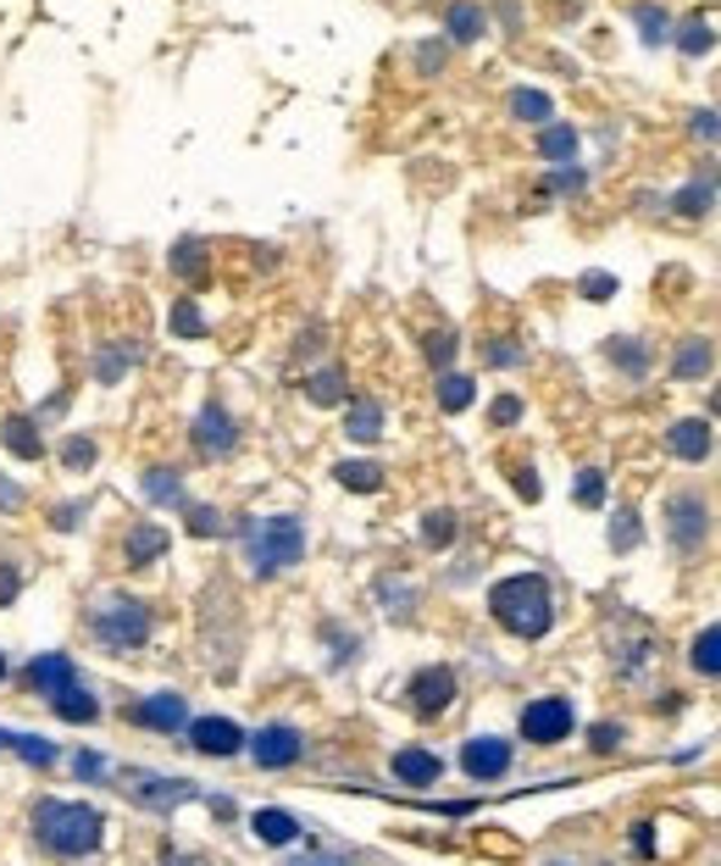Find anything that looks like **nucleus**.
Returning a JSON list of instances; mask_svg holds the SVG:
<instances>
[{
  "instance_id": "f257e3e1",
  "label": "nucleus",
  "mask_w": 721,
  "mask_h": 866,
  "mask_svg": "<svg viewBox=\"0 0 721 866\" xmlns=\"http://www.w3.org/2000/svg\"><path fill=\"white\" fill-rule=\"evenodd\" d=\"M489 612L505 634L516 639H545L550 623H556V594H550V578L545 572H511L489 589Z\"/></svg>"
},
{
  "instance_id": "f03ea898",
  "label": "nucleus",
  "mask_w": 721,
  "mask_h": 866,
  "mask_svg": "<svg viewBox=\"0 0 721 866\" xmlns=\"http://www.w3.org/2000/svg\"><path fill=\"white\" fill-rule=\"evenodd\" d=\"M34 839L39 850L61 855V861H83L106 844V817L83 800H39L34 806Z\"/></svg>"
},
{
  "instance_id": "7ed1b4c3",
  "label": "nucleus",
  "mask_w": 721,
  "mask_h": 866,
  "mask_svg": "<svg viewBox=\"0 0 721 866\" xmlns=\"http://www.w3.org/2000/svg\"><path fill=\"white\" fill-rule=\"evenodd\" d=\"M244 539V561L255 578H278L289 567H300L306 556V523L300 516H250V523L239 528Z\"/></svg>"
},
{
  "instance_id": "20e7f679",
  "label": "nucleus",
  "mask_w": 721,
  "mask_h": 866,
  "mask_svg": "<svg viewBox=\"0 0 721 866\" xmlns=\"http://www.w3.org/2000/svg\"><path fill=\"white\" fill-rule=\"evenodd\" d=\"M83 628H89V639H95L101 650L128 656V650H145V645H150L156 617H150V605L134 600V594H101L95 605H89Z\"/></svg>"
},
{
  "instance_id": "39448f33",
  "label": "nucleus",
  "mask_w": 721,
  "mask_h": 866,
  "mask_svg": "<svg viewBox=\"0 0 721 866\" xmlns=\"http://www.w3.org/2000/svg\"><path fill=\"white\" fill-rule=\"evenodd\" d=\"M666 539H672V550L677 556H694L705 539H710V505L699 500V494H672L666 500Z\"/></svg>"
},
{
  "instance_id": "423d86ee",
  "label": "nucleus",
  "mask_w": 721,
  "mask_h": 866,
  "mask_svg": "<svg viewBox=\"0 0 721 866\" xmlns=\"http://www.w3.org/2000/svg\"><path fill=\"white\" fill-rule=\"evenodd\" d=\"M572 728H577V711L561 695H545V700H527L522 706V739L527 744H561Z\"/></svg>"
},
{
  "instance_id": "0eeeda50",
  "label": "nucleus",
  "mask_w": 721,
  "mask_h": 866,
  "mask_svg": "<svg viewBox=\"0 0 721 866\" xmlns=\"http://www.w3.org/2000/svg\"><path fill=\"white\" fill-rule=\"evenodd\" d=\"M190 440H195V451L206 462H222V456L239 451V422H233V411L222 400H206L201 417H195V428H190Z\"/></svg>"
},
{
  "instance_id": "6e6552de",
  "label": "nucleus",
  "mask_w": 721,
  "mask_h": 866,
  "mask_svg": "<svg viewBox=\"0 0 721 866\" xmlns=\"http://www.w3.org/2000/svg\"><path fill=\"white\" fill-rule=\"evenodd\" d=\"M123 777H128V800L145 811H178L184 800L201 795L190 777H161V772H123Z\"/></svg>"
},
{
  "instance_id": "1a4fd4ad",
  "label": "nucleus",
  "mask_w": 721,
  "mask_h": 866,
  "mask_svg": "<svg viewBox=\"0 0 721 866\" xmlns=\"http://www.w3.org/2000/svg\"><path fill=\"white\" fill-rule=\"evenodd\" d=\"M405 700H411V711H416L422 722L444 717L449 706H456V672H449V666H422V672H411Z\"/></svg>"
},
{
  "instance_id": "9d476101",
  "label": "nucleus",
  "mask_w": 721,
  "mask_h": 866,
  "mask_svg": "<svg viewBox=\"0 0 721 866\" xmlns=\"http://www.w3.org/2000/svg\"><path fill=\"white\" fill-rule=\"evenodd\" d=\"M306 755V739H300V728H289V722H266L255 739H250V761L261 766V772H284V766H295Z\"/></svg>"
},
{
  "instance_id": "9b49d317",
  "label": "nucleus",
  "mask_w": 721,
  "mask_h": 866,
  "mask_svg": "<svg viewBox=\"0 0 721 866\" xmlns=\"http://www.w3.org/2000/svg\"><path fill=\"white\" fill-rule=\"evenodd\" d=\"M128 722L134 728H156V733H184L190 728V700L172 695V688H161V695H145V700L128 706Z\"/></svg>"
},
{
  "instance_id": "f8f14e48",
  "label": "nucleus",
  "mask_w": 721,
  "mask_h": 866,
  "mask_svg": "<svg viewBox=\"0 0 721 866\" xmlns=\"http://www.w3.org/2000/svg\"><path fill=\"white\" fill-rule=\"evenodd\" d=\"M461 772L472 777V784H500V777L511 772V744L494 739V733H478L461 744Z\"/></svg>"
},
{
  "instance_id": "ddd939ff",
  "label": "nucleus",
  "mask_w": 721,
  "mask_h": 866,
  "mask_svg": "<svg viewBox=\"0 0 721 866\" xmlns=\"http://www.w3.org/2000/svg\"><path fill=\"white\" fill-rule=\"evenodd\" d=\"M190 744H195L201 755H211V761H228V755L244 750V728L228 722V717H195V722H190Z\"/></svg>"
},
{
  "instance_id": "4468645a",
  "label": "nucleus",
  "mask_w": 721,
  "mask_h": 866,
  "mask_svg": "<svg viewBox=\"0 0 721 866\" xmlns=\"http://www.w3.org/2000/svg\"><path fill=\"white\" fill-rule=\"evenodd\" d=\"M394 777L400 784H411V789H433L438 777H444V761L433 755V750H422V744H411V750H394Z\"/></svg>"
},
{
  "instance_id": "2eb2a0df",
  "label": "nucleus",
  "mask_w": 721,
  "mask_h": 866,
  "mask_svg": "<svg viewBox=\"0 0 721 866\" xmlns=\"http://www.w3.org/2000/svg\"><path fill=\"white\" fill-rule=\"evenodd\" d=\"M161 556H167V528H161V523H134L128 539H123V561H128L134 572H145V567L161 561Z\"/></svg>"
},
{
  "instance_id": "dca6fc26",
  "label": "nucleus",
  "mask_w": 721,
  "mask_h": 866,
  "mask_svg": "<svg viewBox=\"0 0 721 866\" xmlns=\"http://www.w3.org/2000/svg\"><path fill=\"white\" fill-rule=\"evenodd\" d=\"M67 683H78L72 656H39L34 666H23V688H34V695H56Z\"/></svg>"
},
{
  "instance_id": "f3484780",
  "label": "nucleus",
  "mask_w": 721,
  "mask_h": 866,
  "mask_svg": "<svg viewBox=\"0 0 721 866\" xmlns=\"http://www.w3.org/2000/svg\"><path fill=\"white\" fill-rule=\"evenodd\" d=\"M666 445H672L677 462H705V456H710V422H705V417H683V422H672Z\"/></svg>"
},
{
  "instance_id": "a211bd4d",
  "label": "nucleus",
  "mask_w": 721,
  "mask_h": 866,
  "mask_svg": "<svg viewBox=\"0 0 721 866\" xmlns=\"http://www.w3.org/2000/svg\"><path fill=\"white\" fill-rule=\"evenodd\" d=\"M0 445H7L12 456H23V462L45 456V440H39V422L34 417H7V422H0Z\"/></svg>"
},
{
  "instance_id": "6ab92c4d",
  "label": "nucleus",
  "mask_w": 721,
  "mask_h": 866,
  "mask_svg": "<svg viewBox=\"0 0 721 866\" xmlns=\"http://www.w3.org/2000/svg\"><path fill=\"white\" fill-rule=\"evenodd\" d=\"M444 34L456 39V45H472V39H483V34H489V18H483V7H472V0H456V7L444 12Z\"/></svg>"
},
{
  "instance_id": "aec40b11",
  "label": "nucleus",
  "mask_w": 721,
  "mask_h": 866,
  "mask_svg": "<svg viewBox=\"0 0 721 866\" xmlns=\"http://www.w3.org/2000/svg\"><path fill=\"white\" fill-rule=\"evenodd\" d=\"M134 362H139V344H134V339L101 344V356H95V384H123Z\"/></svg>"
},
{
  "instance_id": "412c9836",
  "label": "nucleus",
  "mask_w": 721,
  "mask_h": 866,
  "mask_svg": "<svg viewBox=\"0 0 721 866\" xmlns=\"http://www.w3.org/2000/svg\"><path fill=\"white\" fill-rule=\"evenodd\" d=\"M250 833H255L261 844H295V839H300V822H295L289 811H278V806H261V811L250 817Z\"/></svg>"
},
{
  "instance_id": "4be33fe9",
  "label": "nucleus",
  "mask_w": 721,
  "mask_h": 866,
  "mask_svg": "<svg viewBox=\"0 0 721 866\" xmlns=\"http://www.w3.org/2000/svg\"><path fill=\"white\" fill-rule=\"evenodd\" d=\"M50 711H56L61 722H101V706H95V695H89V688H78V683L56 688V695H50Z\"/></svg>"
},
{
  "instance_id": "5701e85b",
  "label": "nucleus",
  "mask_w": 721,
  "mask_h": 866,
  "mask_svg": "<svg viewBox=\"0 0 721 866\" xmlns=\"http://www.w3.org/2000/svg\"><path fill=\"white\" fill-rule=\"evenodd\" d=\"M344 433H350L355 445L384 440V406H378V400H355V406L344 411Z\"/></svg>"
},
{
  "instance_id": "b1692460",
  "label": "nucleus",
  "mask_w": 721,
  "mask_h": 866,
  "mask_svg": "<svg viewBox=\"0 0 721 866\" xmlns=\"http://www.w3.org/2000/svg\"><path fill=\"white\" fill-rule=\"evenodd\" d=\"M167 267H172L178 278H184V284L206 278V267H211V262H206V239H178V244H172V262H167Z\"/></svg>"
},
{
  "instance_id": "393cba45",
  "label": "nucleus",
  "mask_w": 721,
  "mask_h": 866,
  "mask_svg": "<svg viewBox=\"0 0 721 866\" xmlns=\"http://www.w3.org/2000/svg\"><path fill=\"white\" fill-rule=\"evenodd\" d=\"M333 478H339L350 494H378V489H384V467H378V462H339Z\"/></svg>"
},
{
  "instance_id": "a878e982",
  "label": "nucleus",
  "mask_w": 721,
  "mask_h": 866,
  "mask_svg": "<svg viewBox=\"0 0 721 866\" xmlns=\"http://www.w3.org/2000/svg\"><path fill=\"white\" fill-rule=\"evenodd\" d=\"M538 156H550V161L566 167L577 156V128L572 123H545V128H538Z\"/></svg>"
},
{
  "instance_id": "bb28decb",
  "label": "nucleus",
  "mask_w": 721,
  "mask_h": 866,
  "mask_svg": "<svg viewBox=\"0 0 721 866\" xmlns=\"http://www.w3.org/2000/svg\"><path fill=\"white\" fill-rule=\"evenodd\" d=\"M139 489H145L150 505H184V478H178L172 467H150Z\"/></svg>"
},
{
  "instance_id": "cd10ccee",
  "label": "nucleus",
  "mask_w": 721,
  "mask_h": 866,
  "mask_svg": "<svg viewBox=\"0 0 721 866\" xmlns=\"http://www.w3.org/2000/svg\"><path fill=\"white\" fill-rule=\"evenodd\" d=\"M688 666H694L699 677H721V623L705 628V634L688 645Z\"/></svg>"
},
{
  "instance_id": "c85d7f7f",
  "label": "nucleus",
  "mask_w": 721,
  "mask_h": 866,
  "mask_svg": "<svg viewBox=\"0 0 721 866\" xmlns=\"http://www.w3.org/2000/svg\"><path fill=\"white\" fill-rule=\"evenodd\" d=\"M472 400H478V384H472L467 373H438V411L456 417V411H467Z\"/></svg>"
},
{
  "instance_id": "c756f323",
  "label": "nucleus",
  "mask_w": 721,
  "mask_h": 866,
  "mask_svg": "<svg viewBox=\"0 0 721 866\" xmlns=\"http://www.w3.org/2000/svg\"><path fill=\"white\" fill-rule=\"evenodd\" d=\"M672 373L677 378H705L710 373V339H683L677 356H672Z\"/></svg>"
},
{
  "instance_id": "7c9ffc66",
  "label": "nucleus",
  "mask_w": 721,
  "mask_h": 866,
  "mask_svg": "<svg viewBox=\"0 0 721 866\" xmlns=\"http://www.w3.org/2000/svg\"><path fill=\"white\" fill-rule=\"evenodd\" d=\"M422 545L427 550H449V545H456V511H449V505L427 511L422 516Z\"/></svg>"
},
{
  "instance_id": "2f4dec72",
  "label": "nucleus",
  "mask_w": 721,
  "mask_h": 866,
  "mask_svg": "<svg viewBox=\"0 0 721 866\" xmlns=\"http://www.w3.org/2000/svg\"><path fill=\"white\" fill-rule=\"evenodd\" d=\"M306 395H311V406H339L350 389H344V367H322V373H311L306 378Z\"/></svg>"
},
{
  "instance_id": "473e14b6",
  "label": "nucleus",
  "mask_w": 721,
  "mask_h": 866,
  "mask_svg": "<svg viewBox=\"0 0 721 866\" xmlns=\"http://www.w3.org/2000/svg\"><path fill=\"white\" fill-rule=\"evenodd\" d=\"M422 356H427L433 373H449V362H456V328H433L422 339Z\"/></svg>"
},
{
  "instance_id": "72a5a7b5",
  "label": "nucleus",
  "mask_w": 721,
  "mask_h": 866,
  "mask_svg": "<svg viewBox=\"0 0 721 866\" xmlns=\"http://www.w3.org/2000/svg\"><path fill=\"white\" fill-rule=\"evenodd\" d=\"M627 378H644L650 373V351H639V339H610V351H605Z\"/></svg>"
},
{
  "instance_id": "f704fd0d",
  "label": "nucleus",
  "mask_w": 721,
  "mask_h": 866,
  "mask_svg": "<svg viewBox=\"0 0 721 866\" xmlns=\"http://www.w3.org/2000/svg\"><path fill=\"white\" fill-rule=\"evenodd\" d=\"M12 750H18V755H23L28 766H39V772L61 761V750H56L50 739H39V733H12Z\"/></svg>"
},
{
  "instance_id": "c9c22d12",
  "label": "nucleus",
  "mask_w": 721,
  "mask_h": 866,
  "mask_svg": "<svg viewBox=\"0 0 721 866\" xmlns=\"http://www.w3.org/2000/svg\"><path fill=\"white\" fill-rule=\"evenodd\" d=\"M167 328H172L178 339H201V333H206V311H201L195 300H172V317H167Z\"/></svg>"
},
{
  "instance_id": "e433bc0d",
  "label": "nucleus",
  "mask_w": 721,
  "mask_h": 866,
  "mask_svg": "<svg viewBox=\"0 0 721 866\" xmlns=\"http://www.w3.org/2000/svg\"><path fill=\"white\" fill-rule=\"evenodd\" d=\"M511 117H522V123H550L556 106H550V95H538V90H516V95H511Z\"/></svg>"
},
{
  "instance_id": "4c0bfd02",
  "label": "nucleus",
  "mask_w": 721,
  "mask_h": 866,
  "mask_svg": "<svg viewBox=\"0 0 721 866\" xmlns=\"http://www.w3.org/2000/svg\"><path fill=\"white\" fill-rule=\"evenodd\" d=\"M633 23L644 29V45H666V39H672V18L655 7V0H644V7L633 12Z\"/></svg>"
},
{
  "instance_id": "58836bf2",
  "label": "nucleus",
  "mask_w": 721,
  "mask_h": 866,
  "mask_svg": "<svg viewBox=\"0 0 721 866\" xmlns=\"http://www.w3.org/2000/svg\"><path fill=\"white\" fill-rule=\"evenodd\" d=\"M672 39H677V50H683V56H705V50L716 45V34H710V23H705V18H688Z\"/></svg>"
},
{
  "instance_id": "ea45409f",
  "label": "nucleus",
  "mask_w": 721,
  "mask_h": 866,
  "mask_svg": "<svg viewBox=\"0 0 721 866\" xmlns=\"http://www.w3.org/2000/svg\"><path fill=\"white\" fill-rule=\"evenodd\" d=\"M61 467L67 472H89L95 467V440H89V433H72V440L61 445Z\"/></svg>"
},
{
  "instance_id": "a19ab883",
  "label": "nucleus",
  "mask_w": 721,
  "mask_h": 866,
  "mask_svg": "<svg viewBox=\"0 0 721 866\" xmlns=\"http://www.w3.org/2000/svg\"><path fill=\"white\" fill-rule=\"evenodd\" d=\"M710 195H716V172H705L699 184H688V190H683V195H677L672 206H677L683 217H699V206H710Z\"/></svg>"
},
{
  "instance_id": "79ce46f5",
  "label": "nucleus",
  "mask_w": 721,
  "mask_h": 866,
  "mask_svg": "<svg viewBox=\"0 0 721 866\" xmlns=\"http://www.w3.org/2000/svg\"><path fill=\"white\" fill-rule=\"evenodd\" d=\"M639 539H644L639 511H627V505H621V511H616V523H610V545H616V550H633Z\"/></svg>"
},
{
  "instance_id": "37998d69",
  "label": "nucleus",
  "mask_w": 721,
  "mask_h": 866,
  "mask_svg": "<svg viewBox=\"0 0 721 866\" xmlns=\"http://www.w3.org/2000/svg\"><path fill=\"white\" fill-rule=\"evenodd\" d=\"M572 500H577V505H588V511H594V505H605V472H599V467H583V472H577Z\"/></svg>"
},
{
  "instance_id": "c03bdc74",
  "label": "nucleus",
  "mask_w": 721,
  "mask_h": 866,
  "mask_svg": "<svg viewBox=\"0 0 721 866\" xmlns=\"http://www.w3.org/2000/svg\"><path fill=\"white\" fill-rule=\"evenodd\" d=\"M72 777H83V784H95V777H112V761L101 750H78L72 755Z\"/></svg>"
},
{
  "instance_id": "a18cd8bd",
  "label": "nucleus",
  "mask_w": 721,
  "mask_h": 866,
  "mask_svg": "<svg viewBox=\"0 0 721 866\" xmlns=\"http://www.w3.org/2000/svg\"><path fill=\"white\" fill-rule=\"evenodd\" d=\"M190 534L195 539H217L222 534V511L217 505H190Z\"/></svg>"
},
{
  "instance_id": "49530a36",
  "label": "nucleus",
  "mask_w": 721,
  "mask_h": 866,
  "mask_svg": "<svg viewBox=\"0 0 721 866\" xmlns=\"http://www.w3.org/2000/svg\"><path fill=\"white\" fill-rule=\"evenodd\" d=\"M583 300H605V295H616V278L610 273H583Z\"/></svg>"
},
{
  "instance_id": "de8ad7c7",
  "label": "nucleus",
  "mask_w": 721,
  "mask_h": 866,
  "mask_svg": "<svg viewBox=\"0 0 721 866\" xmlns=\"http://www.w3.org/2000/svg\"><path fill=\"white\" fill-rule=\"evenodd\" d=\"M18 589H23V567L0 561V605H12V600H18Z\"/></svg>"
},
{
  "instance_id": "09e8293b",
  "label": "nucleus",
  "mask_w": 721,
  "mask_h": 866,
  "mask_svg": "<svg viewBox=\"0 0 721 866\" xmlns=\"http://www.w3.org/2000/svg\"><path fill=\"white\" fill-rule=\"evenodd\" d=\"M489 362H494V367H516V362H522V344H516V339H494V344H489Z\"/></svg>"
},
{
  "instance_id": "8fccbe9b",
  "label": "nucleus",
  "mask_w": 721,
  "mask_h": 866,
  "mask_svg": "<svg viewBox=\"0 0 721 866\" xmlns=\"http://www.w3.org/2000/svg\"><path fill=\"white\" fill-rule=\"evenodd\" d=\"M588 739H594V750H616V744L627 739V728H621V722H594Z\"/></svg>"
},
{
  "instance_id": "3c124183",
  "label": "nucleus",
  "mask_w": 721,
  "mask_h": 866,
  "mask_svg": "<svg viewBox=\"0 0 721 866\" xmlns=\"http://www.w3.org/2000/svg\"><path fill=\"white\" fill-rule=\"evenodd\" d=\"M550 190H556V195H572V190H583V172L566 161L561 172H550Z\"/></svg>"
},
{
  "instance_id": "603ef678",
  "label": "nucleus",
  "mask_w": 721,
  "mask_h": 866,
  "mask_svg": "<svg viewBox=\"0 0 721 866\" xmlns=\"http://www.w3.org/2000/svg\"><path fill=\"white\" fill-rule=\"evenodd\" d=\"M489 417H494V428H511V422H516V417H522V400H516V395H500V400H494V411H489Z\"/></svg>"
},
{
  "instance_id": "864d4df0",
  "label": "nucleus",
  "mask_w": 721,
  "mask_h": 866,
  "mask_svg": "<svg viewBox=\"0 0 721 866\" xmlns=\"http://www.w3.org/2000/svg\"><path fill=\"white\" fill-rule=\"evenodd\" d=\"M289 866H350V855H339V850H311V855H295Z\"/></svg>"
},
{
  "instance_id": "5fc2aeb1",
  "label": "nucleus",
  "mask_w": 721,
  "mask_h": 866,
  "mask_svg": "<svg viewBox=\"0 0 721 866\" xmlns=\"http://www.w3.org/2000/svg\"><path fill=\"white\" fill-rule=\"evenodd\" d=\"M78 516H83V505H56V511H50V528L72 534V528H78Z\"/></svg>"
},
{
  "instance_id": "6e6d98bb",
  "label": "nucleus",
  "mask_w": 721,
  "mask_h": 866,
  "mask_svg": "<svg viewBox=\"0 0 721 866\" xmlns=\"http://www.w3.org/2000/svg\"><path fill=\"white\" fill-rule=\"evenodd\" d=\"M694 134L716 145V139H721V117H716V112H694Z\"/></svg>"
},
{
  "instance_id": "4d7b16f0",
  "label": "nucleus",
  "mask_w": 721,
  "mask_h": 866,
  "mask_svg": "<svg viewBox=\"0 0 721 866\" xmlns=\"http://www.w3.org/2000/svg\"><path fill=\"white\" fill-rule=\"evenodd\" d=\"M516 494H522V500H538V494H545V489H538V472H533V467H516Z\"/></svg>"
},
{
  "instance_id": "13d9d810",
  "label": "nucleus",
  "mask_w": 721,
  "mask_h": 866,
  "mask_svg": "<svg viewBox=\"0 0 721 866\" xmlns=\"http://www.w3.org/2000/svg\"><path fill=\"white\" fill-rule=\"evenodd\" d=\"M161 866H211V861H206V855H190V850H167Z\"/></svg>"
},
{
  "instance_id": "bf43d9fd",
  "label": "nucleus",
  "mask_w": 721,
  "mask_h": 866,
  "mask_svg": "<svg viewBox=\"0 0 721 866\" xmlns=\"http://www.w3.org/2000/svg\"><path fill=\"white\" fill-rule=\"evenodd\" d=\"M650 833H655L650 822H639V828H633V850H639V855H655V839H650Z\"/></svg>"
},
{
  "instance_id": "052dcab7",
  "label": "nucleus",
  "mask_w": 721,
  "mask_h": 866,
  "mask_svg": "<svg viewBox=\"0 0 721 866\" xmlns=\"http://www.w3.org/2000/svg\"><path fill=\"white\" fill-rule=\"evenodd\" d=\"M416 61H422L427 72H438V67H444V50H438V45H422V50H416Z\"/></svg>"
},
{
  "instance_id": "680f3d73",
  "label": "nucleus",
  "mask_w": 721,
  "mask_h": 866,
  "mask_svg": "<svg viewBox=\"0 0 721 866\" xmlns=\"http://www.w3.org/2000/svg\"><path fill=\"white\" fill-rule=\"evenodd\" d=\"M0 505H7V511H18V505H23V494H18L7 478H0Z\"/></svg>"
},
{
  "instance_id": "e2e57ef3",
  "label": "nucleus",
  "mask_w": 721,
  "mask_h": 866,
  "mask_svg": "<svg viewBox=\"0 0 721 866\" xmlns=\"http://www.w3.org/2000/svg\"><path fill=\"white\" fill-rule=\"evenodd\" d=\"M710 411H716V417H721V384H716V395H710Z\"/></svg>"
},
{
  "instance_id": "0e129e2a",
  "label": "nucleus",
  "mask_w": 721,
  "mask_h": 866,
  "mask_svg": "<svg viewBox=\"0 0 721 866\" xmlns=\"http://www.w3.org/2000/svg\"><path fill=\"white\" fill-rule=\"evenodd\" d=\"M0 750H12V733H7V728H0Z\"/></svg>"
},
{
  "instance_id": "69168bd1",
  "label": "nucleus",
  "mask_w": 721,
  "mask_h": 866,
  "mask_svg": "<svg viewBox=\"0 0 721 866\" xmlns=\"http://www.w3.org/2000/svg\"><path fill=\"white\" fill-rule=\"evenodd\" d=\"M0 683H7V656H0Z\"/></svg>"
},
{
  "instance_id": "338daca9",
  "label": "nucleus",
  "mask_w": 721,
  "mask_h": 866,
  "mask_svg": "<svg viewBox=\"0 0 721 866\" xmlns=\"http://www.w3.org/2000/svg\"><path fill=\"white\" fill-rule=\"evenodd\" d=\"M550 866H572V861H550Z\"/></svg>"
}]
</instances>
